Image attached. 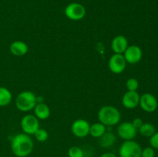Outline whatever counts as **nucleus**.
I'll return each instance as SVG.
<instances>
[{
	"instance_id": "obj_1",
	"label": "nucleus",
	"mask_w": 158,
	"mask_h": 157,
	"mask_svg": "<svg viewBox=\"0 0 158 157\" xmlns=\"http://www.w3.org/2000/svg\"><path fill=\"white\" fill-rule=\"evenodd\" d=\"M33 148V140L30 135L24 132L16 134L11 140V150L16 157L29 156Z\"/></svg>"
},
{
	"instance_id": "obj_2",
	"label": "nucleus",
	"mask_w": 158,
	"mask_h": 157,
	"mask_svg": "<svg viewBox=\"0 0 158 157\" xmlns=\"http://www.w3.org/2000/svg\"><path fill=\"white\" fill-rule=\"evenodd\" d=\"M97 117L100 123L106 126H114L119 124L121 113L117 108L113 106H103L99 109Z\"/></svg>"
},
{
	"instance_id": "obj_3",
	"label": "nucleus",
	"mask_w": 158,
	"mask_h": 157,
	"mask_svg": "<svg viewBox=\"0 0 158 157\" xmlns=\"http://www.w3.org/2000/svg\"><path fill=\"white\" fill-rule=\"evenodd\" d=\"M15 107L20 112H26L32 110L37 104L36 95L31 91H22L15 98Z\"/></svg>"
},
{
	"instance_id": "obj_4",
	"label": "nucleus",
	"mask_w": 158,
	"mask_h": 157,
	"mask_svg": "<svg viewBox=\"0 0 158 157\" xmlns=\"http://www.w3.org/2000/svg\"><path fill=\"white\" fill-rule=\"evenodd\" d=\"M142 148L134 140L124 141L119 148L120 157H141Z\"/></svg>"
},
{
	"instance_id": "obj_5",
	"label": "nucleus",
	"mask_w": 158,
	"mask_h": 157,
	"mask_svg": "<svg viewBox=\"0 0 158 157\" xmlns=\"http://www.w3.org/2000/svg\"><path fill=\"white\" fill-rule=\"evenodd\" d=\"M64 13L69 19L72 21H80L85 17L86 10L83 5L79 2H72L66 6Z\"/></svg>"
},
{
	"instance_id": "obj_6",
	"label": "nucleus",
	"mask_w": 158,
	"mask_h": 157,
	"mask_svg": "<svg viewBox=\"0 0 158 157\" xmlns=\"http://www.w3.org/2000/svg\"><path fill=\"white\" fill-rule=\"evenodd\" d=\"M20 126L24 133L32 135L40 128V120L35 116V115L27 114L22 118L20 121Z\"/></svg>"
},
{
	"instance_id": "obj_7",
	"label": "nucleus",
	"mask_w": 158,
	"mask_h": 157,
	"mask_svg": "<svg viewBox=\"0 0 158 157\" xmlns=\"http://www.w3.org/2000/svg\"><path fill=\"white\" fill-rule=\"evenodd\" d=\"M118 136L124 141L134 140L137 135V129L133 126L131 122H123L118 126L117 129Z\"/></svg>"
},
{
	"instance_id": "obj_8",
	"label": "nucleus",
	"mask_w": 158,
	"mask_h": 157,
	"mask_svg": "<svg viewBox=\"0 0 158 157\" xmlns=\"http://www.w3.org/2000/svg\"><path fill=\"white\" fill-rule=\"evenodd\" d=\"M127 62L123 54H115L111 55L108 61V67L114 74H121L127 67Z\"/></svg>"
},
{
	"instance_id": "obj_9",
	"label": "nucleus",
	"mask_w": 158,
	"mask_h": 157,
	"mask_svg": "<svg viewBox=\"0 0 158 157\" xmlns=\"http://www.w3.org/2000/svg\"><path fill=\"white\" fill-rule=\"evenodd\" d=\"M90 124L89 122L83 119H78L72 123L71 132L74 136L77 138H84L89 133Z\"/></svg>"
},
{
	"instance_id": "obj_10",
	"label": "nucleus",
	"mask_w": 158,
	"mask_h": 157,
	"mask_svg": "<svg viewBox=\"0 0 158 157\" xmlns=\"http://www.w3.org/2000/svg\"><path fill=\"white\" fill-rule=\"evenodd\" d=\"M123 57L128 64H137L143 57V52L140 47L137 45L128 46L125 52L123 53Z\"/></svg>"
},
{
	"instance_id": "obj_11",
	"label": "nucleus",
	"mask_w": 158,
	"mask_h": 157,
	"mask_svg": "<svg viewBox=\"0 0 158 157\" xmlns=\"http://www.w3.org/2000/svg\"><path fill=\"white\" fill-rule=\"evenodd\" d=\"M139 106L144 112L151 113L157 110L158 102L157 98L153 94L147 92L140 95Z\"/></svg>"
},
{
	"instance_id": "obj_12",
	"label": "nucleus",
	"mask_w": 158,
	"mask_h": 157,
	"mask_svg": "<svg viewBox=\"0 0 158 157\" xmlns=\"http://www.w3.org/2000/svg\"><path fill=\"white\" fill-rule=\"evenodd\" d=\"M140 97L137 91H127L122 96V105L127 109H135L139 106Z\"/></svg>"
},
{
	"instance_id": "obj_13",
	"label": "nucleus",
	"mask_w": 158,
	"mask_h": 157,
	"mask_svg": "<svg viewBox=\"0 0 158 157\" xmlns=\"http://www.w3.org/2000/svg\"><path fill=\"white\" fill-rule=\"evenodd\" d=\"M128 40L124 35H116L111 42V49L115 54H123L128 47Z\"/></svg>"
},
{
	"instance_id": "obj_14",
	"label": "nucleus",
	"mask_w": 158,
	"mask_h": 157,
	"mask_svg": "<svg viewBox=\"0 0 158 157\" xmlns=\"http://www.w3.org/2000/svg\"><path fill=\"white\" fill-rule=\"evenodd\" d=\"M9 51L15 56H23L29 52V46L25 42L21 40H15L10 44Z\"/></svg>"
},
{
	"instance_id": "obj_15",
	"label": "nucleus",
	"mask_w": 158,
	"mask_h": 157,
	"mask_svg": "<svg viewBox=\"0 0 158 157\" xmlns=\"http://www.w3.org/2000/svg\"><path fill=\"white\" fill-rule=\"evenodd\" d=\"M33 110L34 115L39 120H46L50 116V108L45 103H37Z\"/></svg>"
},
{
	"instance_id": "obj_16",
	"label": "nucleus",
	"mask_w": 158,
	"mask_h": 157,
	"mask_svg": "<svg viewBox=\"0 0 158 157\" xmlns=\"http://www.w3.org/2000/svg\"><path fill=\"white\" fill-rule=\"evenodd\" d=\"M116 135L112 132H106L99 138V145L103 148H110L116 143Z\"/></svg>"
},
{
	"instance_id": "obj_17",
	"label": "nucleus",
	"mask_w": 158,
	"mask_h": 157,
	"mask_svg": "<svg viewBox=\"0 0 158 157\" xmlns=\"http://www.w3.org/2000/svg\"><path fill=\"white\" fill-rule=\"evenodd\" d=\"M106 132V126H104L103 123H100V122H97V123H93L92 125H90L89 135H90L94 138L99 139Z\"/></svg>"
},
{
	"instance_id": "obj_18",
	"label": "nucleus",
	"mask_w": 158,
	"mask_h": 157,
	"mask_svg": "<svg viewBox=\"0 0 158 157\" xmlns=\"http://www.w3.org/2000/svg\"><path fill=\"white\" fill-rule=\"evenodd\" d=\"M12 99V94L9 89L0 86V107L9 106Z\"/></svg>"
},
{
	"instance_id": "obj_19",
	"label": "nucleus",
	"mask_w": 158,
	"mask_h": 157,
	"mask_svg": "<svg viewBox=\"0 0 158 157\" xmlns=\"http://www.w3.org/2000/svg\"><path fill=\"white\" fill-rule=\"evenodd\" d=\"M139 133L145 137H151L156 132V128L153 124L149 123H143L142 126L137 129Z\"/></svg>"
},
{
	"instance_id": "obj_20",
	"label": "nucleus",
	"mask_w": 158,
	"mask_h": 157,
	"mask_svg": "<svg viewBox=\"0 0 158 157\" xmlns=\"http://www.w3.org/2000/svg\"><path fill=\"white\" fill-rule=\"evenodd\" d=\"M35 139L40 143H44L49 138V132L43 128H40L34 134Z\"/></svg>"
},
{
	"instance_id": "obj_21",
	"label": "nucleus",
	"mask_w": 158,
	"mask_h": 157,
	"mask_svg": "<svg viewBox=\"0 0 158 157\" xmlns=\"http://www.w3.org/2000/svg\"><path fill=\"white\" fill-rule=\"evenodd\" d=\"M68 156L69 157H84V152L83 149L79 146H71L68 149Z\"/></svg>"
},
{
	"instance_id": "obj_22",
	"label": "nucleus",
	"mask_w": 158,
	"mask_h": 157,
	"mask_svg": "<svg viewBox=\"0 0 158 157\" xmlns=\"http://www.w3.org/2000/svg\"><path fill=\"white\" fill-rule=\"evenodd\" d=\"M125 85L127 91H137L139 88V82L135 78H128Z\"/></svg>"
},
{
	"instance_id": "obj_23",
	"label": "nucleus",
	"mask_w": 158,
	"mask_h": 157,
	"mask_svg": "<svg viewBox=\"0 0 158 157\" xmlns=\"http://www.w3.org/2000/svg\"><path fill=\"white\" fill-rule=\"evenodd\" d=\"M141 157H155V149L151 146L142 149Z\"/></svg>"
},
{
	"instance_id": "obj_24",
	"label": "nucleus",
	"mask_w": 158,
	"mask_h": 157,
	"mask_svg": "<svg viewBox=\"0 0 158 157\" xmlns=\"http://www.w3.org/2000/svg\"><path fill=\"white\" fill-rule=\"evenodd\" d=\"M150 145L154 149H158V132H156L152 136L150 137Z\"/></svg>"
},
{
	"instance_id": "obj_25",
	"label": "nucleus",
	"mask_w": 158,
	"mask_h": 157,
	"mask_svg": "<svg viewBox=\"0 0 158 157\" xmlns=\"http://www.w3.org/2000/svg\"><path fill=\"white\" fill-rule=\"evenodd\" d=\"M131 123L133 124V126L136 128L137 129H138L140 126H142V124L143 123V120L140 118H135L131 121Z\"/></svg>"
},
{
	"instance_id": "obj_26",
	"label": "nucleus",
	"mask_w": 158,
	"mask_h": 157,
	"mask_svg": "<svg viewBox=\"0 0 158 157\" xmlns=\"http://www.w3.org/2000/svg\"><path fill=\"white\" fill-rule=\"evenodd\" d=\"M100 157H117V155H116V154H114V152H104V153L101 154V155H100Z\"/></svg>"
},
{
	"instance_id": "obj_27",
	"label": "nucleus",
	"mask_w": 158,
	"mask_h": 157,
	"mask_svg": "<svg viewBox=\"0 0 158 157\" xmlns=\"http://www.w3.org/2000/svg\"><path fill=\"white\" fill-rule=\"evenodd\" d=\"M89 157H93V156H89Z\"/></svg>"
}]
</instances>
